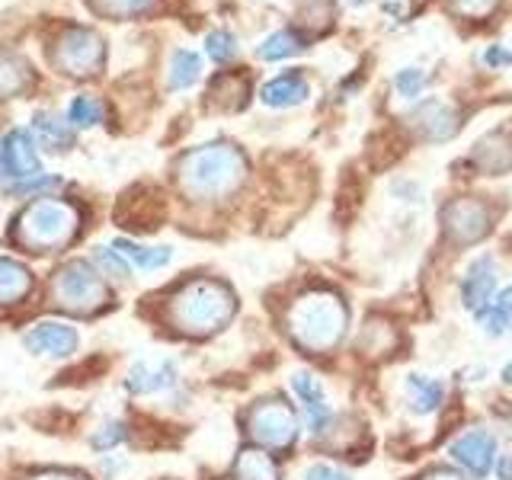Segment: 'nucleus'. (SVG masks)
I'll return each mask as SVG.
<instances>
[{"label":"nucleus","mask_w":512,"mask_h":480,"mask_svg":"<svg viewBox=\"0 0 512 480\" xmlns=\"http://www.w3.org/2000/svg\"><path fill=\"white\" fill-rule=\"evenodd\" d=\"M420 480H464L458 471H452V468H432V471H426Z\"/></svg>","instance_id":"40"},{"label":"nucleus","mask_w":512,"mask_h":480,"mask_svg":"<svg viewBox=\"0 0 512 480\" xmlns=\"http://www.w3.org/2000/svg\"><path fill=\"white\" fill-rule=\"evenodd\" d=\"M58 186H61L58 176L39 173V176H32V180H20L16 186H10V192H13V196H39V192H52Z\"/></svg>","instance_id":"33"},{"label":"nucleus","mask_w":512,"mask_h":480,"mask_svg":"<svg viewBox=\"0 0 512 480\" xmlns=\"http://www.w3.org/2000/svg\"><path fill=\"white\" fill-rule=\"evenodd\" d=\"M112 247H116L125 256L128 266H138L144 272L160 269V266H167L173 260V250L170 247H141V244H135V240H128V237L112 240Z\"/></svg>","instance_id":"22"},{"label":"nucleus","mask_w":512,"mask_h":480,"mask_svg":"<svg viewBox=\"0 0 512 480\" xmlns=\"http://www.w3.org/2000/svg\"><path fill=\"white\" fill-rule=\"evenodd\" d=\"M304 480H349V474L333 468V464H311V468L304 471Z\"/></svg>","instance_id":"37"},{"label":"nucleus","mask_w":512,"mask_h":480,"mask_svg":"<svg viewBox=\"0 0 512 480\" xmlns=\"http://www.w3.org/2000/svg\"><path fill=\"white\" fill-rule=\"evenodd\" d=\"M176 384V365L173 362H135L132 372L125 378V391L128 394H157V391H167Z\"/></svg>","instance_id":"16"},{"label":"nucleus","mask_w":512,"mask_h":480,"mask_svg":"<svg viewBox=\"0 0 512 480\" xmlns=\"http://www.w3.org/2000/svg\"><path fill=\"white\" fill-rule=\"evenodd\" d=\"M496 4L500 0H452V10L458 16H468V20H484V16L496 10Z\"/></svg>","instance_id":"35"},{"label":"nucleus","mask_w":512,"mask_h":480,"mask_svg":"<svg viewBox=\"0 0 512 480\" xmlns=\"http://www.w3.org/2000/svg\"><path fill=\"white\" fill-rule=\"evenodd\" d=\"M32 87V68L10 52H0V100H13Z\"/></svg>","instance_id":"21"},{"label":"nucleus","mask_w":512,"mask_h":480,"mask_svg":"<svg viewBox=\"0 0 512 480\" xmlns=\"http://www.w3.org/2000/svg\"><path fill=\"white\" fill-rule=\"evenodd\" d=\"M493 292H496V260L493 256H474L461 279V304L468 311H480L490 304Z\"/></svg>","instance_id":"12"},{"label":"nucleus","mask_w":512,"mask_h":480,"mask_svg":"<svg viewBox=\"0 0 512 480\" xmlns=\"http://www.w3.org/2000/svg\"><path fill=\"white\" fill-rule=\"evenodd\" d=\"M29 480H84L80 474H71V471H45V474H36Z\"/></svg>","instance_id":"41"},{"label":"nucleus","mask_w":512,"mask_h":480,"mask_svg":"<svg viewBox=\"0 0 512 480\" xmlns=\"http://www.w3.org/2000/svg\"><path fill=\"white\" fill-rule=\"evenodd\" d=\"M237 298L218 279H192L180 285L167 301V320L186 336H212L231 324Z\"/></svg>","instance_id":"3"},{"label":"nucleus","mask_w":512,"mask_h":480,"mask_svg":"<svg viewBox=\"0 0 512 480\" xmlns=\"http://www.w3.org/2000/svg\"><path fill=\"white\" fill-rule=\"evenodd\" d=\"M349 4H356V7H362V4H365V0H349Z\"/></svg>","instance_id":"44"},{"label":"nucleus","mask_w":512,"mask_h":480,"mask_svg":"<svg viewBox=\"0 0 512 480\" xmlns=\"http://www.w3.org/2000/svg\"><path fill=\"white\" fill-rule=\"evenodd\" d=\"M80 231V212L77 205L64 199H39L13 224V240L32 253H55L68 247Z\"/></svg>","instance_id":"4"},{"label":"nucleus","mask_w":512,"mask_h":480,"mask_svg":"<svg viewBox=\"0 0 512 480\" xmlns=\"http://www.w3.org/2000/svg\"><path fill=\"white\" fill-rule=\"evenodd\" d=\"M48 64L64 77H93L106 64V39L90 26H64L48 45Z\"/></svg>","instance_id":"5"},{"label":"nucleus","mask_w":512,"mask_h":480,"mask_svg":"<svg viewBox=\"0 0 512 480\" xmlns=\"http://www.w3.org/2000/svg\"><path fill=\"white\" fill-rule=\"evenodd\" d=\"M52 298L58 308L71 311V314H93L109 301V292L100 279V272H96L90 263L71 260L55 272Z\"/></svg>","instance_id":"6"},{"label":"nucleus","mask_w":512,"mask_h":480,"mask_svg":"<svg viewBox=\"0 0 512 480\" xmlns=\"http://www.w3.org/2000/svg\"><path fill=\"white\" fill-rule=\"evenodd\" d=\"M407 125H410V132L423 141H448L458 135L461 116L455 103L429 96V100H420L416 109L407 112Z\"/></svg>","instance_id":"9"},{"label":"nucleus","mask_w":512,"mask_h":480,"mask_svg":"<svg viewBox=\"0 0 512 480\" xmlns=\"http://www.w3.org/2000/svg\"><path fill=\"white\" fill-rule=\"evenodd\" d=\"M407 400H410V410L416 416H429V413H436L442 407L445 384L439 378H429V375L413 372L407 378Z\"/></svg>","instance_id":"19"},{"label":"nucleus","mask_w":512,"mask_h":480,"mask_svg":"<svg viewBox=\"0 0 512 480\" xmlns=\"http://www.w3.org/2000/svg\"><path fill=\"white\" fill-rule=\"evenodd\" d=\"M32 132L39 135V141L48 151H64V148H71V141H74L71 122H61L52 112H36V116H32Z\"/></svg>","instance_id":"26"},{"label":"nucleus","mask_w":512,"mask_h":480,"mask_svg":"<svg viewBox=\"0 0 512 480\" xmlns=\"http://www.w3.org/2000/svg\"><path fill=\"white\" fill-rule=\"evenodd\" d=\"M202 77V58L189 48H176L167 68V87L170 90H189Z\"/></svg>","instance_id":"24"},{"label":"nucleus","mask_w":512,"mask_h":480,"mask_svg":"<svg viewBox=\"0 0 512 480\" xmlns=\"http://www.w3.org/2000/svg\"><path fill=\"white\" fill-rule=\"evenodd\" d=\"M301 48H304V39L298 36L295 29H279V32H272V36H266L260 42V48H256V58H260V61H282V58L298 55Z\"/></svg>","instance_id":"27"},{"label":"nucleus","mask_w":512,"mask_h":480,"mask_svg":"<svg viewBox=\"0 0 512 480\" xmlns=\"http://www.w3.org/2000/svg\"><path fill=\"white\" fill-rule=\"evenodd\" d=\"M0 176H7V170H4V144H0Z\"/></svg>","instance_id":"43"},{"label":"nucleus","mask_w":512,"mask_h":480,"mask_svg":"<svg viewBox=\"0 0 512 480\" xmlns=\"http://www.w3.org/2000/svg\"><path fill=\"white\" fill-rule=\"evenodd\" d=\"M96 263H100L109 272V276H119V279L128 276V263H125V256L116 247H100V250H96Z\"/></svg>","instance_id":"36"},{"label":"nucleus","mask_w":512,"mask_h":480,"mask_svg":"<svg viewBox=\"0 0 512 480\" xmlns=\"http://www.w3.org/2000/svg\"><path fill=\"white\" fill-rule=\"evenodd\" d=\"M68 122L74 128H93V125H100L103 122V103L93 100V96H87V93L74 96L71 106H68Z\"/></svg>","instance_id":"30"},{"label":"nucleus","mask_w":512,"mask_h":480,"mask_svg":"<svg viewBox=\"0 0 512 480\" xmlns=\"http://www.w3.org/2000/svg\"><path fill=\"white\" fill-rule=\"evenodd\" d=\"M477 317H480V327H484L487 336H503V333H509V327H512V285L503 288V292L496 295L487 304V308H480Z\"/></svg>","instance_id":"25"},{"label":"nucleus","mask_w":512,"mask_h":480,"mask_svg":"<svg viewBox=\"0 0 512 480\" xmlns=\"http://www.w3.org/2000/svg\"><path fill=\"white\" fill-rule=\"evenodd\" d=\"M205 52L215 64H228L237 55V39L231 36V32L218 29V32H212V36L205 39Z\"/></svg>","instance_id":"31"},{"label":"nucleus","mask_w":512,"mask_h":480,"mask_svg":"<svg viewBox=\"0 0 512 480\" xmlns=\"http://www.w3.org/2000/svg\"><path fill=\"white\" fill-rule=\"evenodd\" d=\"M308 80H304L301 74H282L276 80H269V84L260 90V100L272 109H285V106H298L308 100Z\"/></svg>","instance_id":"18"},{"label":"nucleus","mask_w":512,"mask_h":480,"mask_svg":"<svg viewBox=\"0 0 512 480\" xmlns=\"http://www.w3.org/2000/svg\"><path fill=\"white\" fill-rule=\"evenodd\" d=\"M503 381L512 384V362H506V368H503Z\"/></svg>","instance_id":"42"},{"label":"nucleus","mask_w":512,"mask_h":480,"mask_svg":"<svg viewBox=\"0 0 512 480\" xmlns=\"http://www.w3.org/2000/svg\"><path fill=\"white\" fill-rule=\"evenodd\" d=\"M448 455H452L471 477L480 480V477H487L496 464V439L487 429H471L448 445Z\"/></svg>","instance_id":"11"},{"label":"nucleus","mask_w":512,"mask_h":480,"mask_svg":"<svg viewBox=\"0 0 512 480\" xmlns=\"http://www.w3.org/2000/svg\"><path fill=\"white\" fill-rule=\"evenodd\" d=\"M122 439H125V426L122 423H106V426H100L93 432L90 445L96 448V452H109V448H116Z\"/></svg>","instance_id":"34"},{"label":"nucleus","mask_w":512,"mask_h":480,"mask_svg":"<svg viewBox=\"0 0 512 480\" xmlns=\"http://www.w3.org/2000/svg\"><path fill=\"white\" fill-rule=\"evenodd\" d=\"M32 272L16 260H0V304H16L29 295Z\"/></svg>","instance_id":"23"},{"label":"nucleus","mask_w":512,"mask_h":480,"mask_svg":"<svg viewBox=\"0 0 512 480\" xmlns=\"http://www.w3.org/2000/svg\"><path fill=\"white\" fill-rule=\"evenodd\" d=\"M442 231L445 237L452 240L458 247H468L484 240L490 234V224H493V208L484 199H474V196H464V199H452L442 208Z\"/></svg>","instance_id":"8"},{"label":"nucleus","mask_w":512,"mask_h":480,"mask_svg":"<svg viewBox=\"0 0 512 480\" xmlns=\"http://www.w3.org/2000/svg\"><path fill=\"white\" fill-rule=\"evenodd\" d=\"M349 330V308L346 301L330 292V288H311L292 301L288 308V336L298 349L311 356H327L343 343Z\"/></svg>","instance_id":"2"},{"label":"nucleus","mask_w":512,"mask_h":480,"mask_svg":"<svg viewBox=\"0 0 512 480\" xmlns=\"http://www.w3.org/2000/svg\"><path fill=\"white\" fill-rule=\"evenodd\" d=\"M484 61L490 64V68H503V64H512V52H506V48L493 45L490 52L484 55Z\"/></svg>","instance_id":"38"},{"label":"nucleus","mask_w":512,"mask_h":480,"mask_svg":"<svg viewBox=\"0 0 512 480\" xmlns=\"http://www.w3.org/2000/svg\"><path fill=\"white\" fill-rule=\"evenodd\" d=\"M493 468H496V477H500V480H512V448H509V452H503V455H496Z\"/></svg>","instance_id":"39"},{"label":"nucleus","mask_w":512,"mask_h":480,"mask_svg":"<svg viewBox=\"0 0 512 480\" xmlns=\"http://www.w3.org/2000/svg\"><path fill=\"white\" fill-rule=\"evenodd\" d=\"M426 84H429V77L420 68H404V71H397V77H394V90L400 96H407V100H416V96L426 90Z\"/></svg>","instance_id":"32"},{"label":"nucleus","mask_w":512,"mask_h":480,"mask_svg":"<svg viewBox=\"0 0 512 480\" xmlns=\"http://www.w3.org/2000/svg\"><path fill=\"white\" fill-rule=\"evenodd\" d=\"M295 16L304 29L327 32L333 26V0H298Z\"/></svg>","instance_id":"29"},{"label":"nucleus","mask_w":512,"mask_h":480,"mask_svg":"<svg viewBox=\"0 0 512 480\" xmlns=\"http://www.w3.org/2000/svg\"><path fill=\"white\" fill-rule=\"evenodd\" d=\"M4 170L7 176H16V180H32V176L42 173L39 154H36V141L26 132V128H10L4 135Z\"/></svg>","instance_id":"13"},{"label":"nucleus","mask_w":512,"mask_h":480,"mask_svg":"<svg viewBox=\"0 0 512 480\" xmlns=\"http://www.w3.org/2000/svg\"><path fill=\"white\" fill-rule=\"evenodd\" d=\"M247 436L260 448H292L298 439V413L285 404L282 397H266L256 400L244 416Z\"/></svg>","instance_id":"7"},{"label":"nucleus","mask_w":512,"mask_h":480,"mask_svg":"<svg viewBox=\"0 0 512 480\" xmlns=\"http://www.w3.org/2000/svg\"><path fill=\"white\" fill-rule=\"evenodd\" d=\"M90 10L106 20H135V16L154 10L157 0H87Z\"/></svg>","instance_id":"28"},{"label":"nucleus","mask_w":512,"mask_h":480,"mask_svg":"<svg viewBox=\"0 0 512 480\" xmlns=\"http://www.w3.org/2000/svg\"><path fill=\"white\" fill-rule=\"evenodd\" d=\"M234 480H279V464L266 448H247L234 461Z\"/></svg>","instance_id":"20"},{"label":"nucleus","mask_w":512,"mask_h":480,"mask_svg":"<svg viewBox=\"0 0 512 480\" xmlns=\"http://www.w3.org/2000/svg\"><path fill=\"white\" fill-rule=\"evenodd\" d=\"M23 346L32 356L68 359L80 346V333L71 324H61V320H39V324H32V330L23 336Z\"/></svg>","instance_id":"10"},{"label":"nucleus","mask_w":512,"mask_h":480,"mask_svg":"<svg viewBox=\"0 0 512 480\" xmlns=\"http://www.w3.org/2000/svg\"><path fill=\"white\" fill-rule=\"evenodd\" d=\"M250 96V80L244 74H218L208 87V106L224 109V112H237L247 106Z\"/></svg>","instance_id":"17"},{"label":"nucleus","mask_w":512,"mask_h":480,"mask_svg":"<svg viewBox=\"0 0 512 480\" xmlns=\"http://www.w3.org/2000/svg\"><path fill=\"white\" fill-rule=\"evenodd\" d=\"M247 180V157L231 141H215L192 148L176 164V183L192 202L231 199Z\"/></svg>","instance_id":"1"},{"label":"nucleus","mask_w":512,"mask_h":480,"mask_svg":"<svg viewBox=\"0 0 512 480\" xmlns=\"http://www.w3.org/2000/svg\"><path fill=\"white\" fill-rule=\"evenodd\" d=\"M292 391L301 397V404H304V416H308L311 436H317V432L333 420V410L327 404L324 384H320L311 372H295L292 375Z\"/></svg>","instance_id":"15"},{"label":"nucleus","mask_w":512,"mask_h":480,"mask_svg":"<svg viewBox=\"0 0 512 480\" xmlns=\"http://www.w3.org/2000/svg\"><path fill=\"white\" fill-rule=\"evenodd\" d=\"M471 160L484 173H490V176L509 173L512 170V128H496V132L480 138L474 144Z\"/></svg>","instance_id":"14"}]
</instances>
